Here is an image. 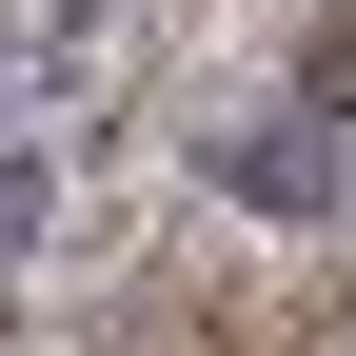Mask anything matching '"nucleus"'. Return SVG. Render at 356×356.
Returning <instances> with one entry per match:
<instances>
[{
	"instance_id": "1",
	"label": "nucleus",
	"mask_w": 356,
	"mask_h": 356,
	"mask_svg": "<svg viewBox=\"0 0 356 356\" xmlns=\"http://www.w3.org/2000/svg\"><path fill=\"white\" fill-rule=\"evenodd\" d=\"M218 178H238L257 218H317V198H337V139H317V99H297V119H257V139H218Z\"/></svg>"
},
{
	"instance_id": "2",
	"label": "nucleus",
	"mask_w": 356,
	"mask_h": 356,
	"mask_svg": "<svg viewBox=\"0 0 356 356\" xmlns=\"http://www.w3.org/2000/svg\"><path fill=\"white\" fill-rule=\"evenodd\" d=\"M297 99H317V119H356V20H317V40H297Z\"/></svg>"
},
{
	"instance_id": "3",
	"label": "nucleus",
	"mask_w": 356,
	"mask_h": 356,
	"mask_svg": "<svg viewBox=\"0 0 356 356\" xmlns=\"http://www.w3.org/2000/svg\"><path fill=\"white\" fill-rule=\"evenodd\" d=\"M0 257H40V159H0Z\"/></svg>"
}]
</instances>
